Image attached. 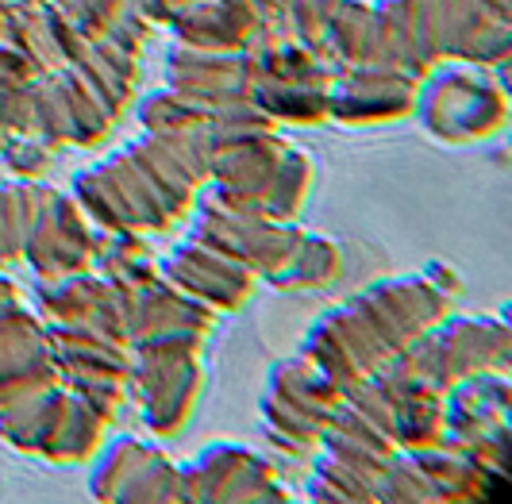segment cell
I'll return each mask as SVG.
<instances>
[{"label": "cell", "mask_w": 512, "mask_h": 504, "mask_svg": "<svg viewBox=\"0 0 512 504\" xmlns=\"http://www.w3.org/2000/svg\"><path fill=\"white\" fill-rule=\"evenodd\" d=\"M212 174V120L193 131H147L139 143L77 174L74 193L108 231H162L178 220Z\"/></svg>", "instance_id": "7a4b0ae2"}, {"label": "cell", "mask_w": 512, "mask_h": 504, "mask_svg": "<svg viewBox=\"0 0 512 504\" xmlns=\"http://www.w3.org/2000/svg\"><path fill=\"white\" fill-rule=\"evenodd\" d=\"M20 258L31 262L39 281L89 270V262L97 258V239H93V227L81 216V204L54 189H43Z\"/></svg>", "instance_id": "9c48e42d"}, {"label": "cell", "mask_w": 512, "mask_h": 504, "mask_svg": "<svg viewBox=\"0 0 512 504\" xmlns=\"http://www.w3.org/2000/svg\"><path fill=\"white\" fill-rule=\"evenodd\" d=\"M301 235L305 227H293V220H270L208 185L197 231L166 262L162 281L212 316H224L282 270Z\"/></svg>", "instance_id": "3957f363"}, {"label": "cell", "mask_w": 512, "mask_h": 504, "mask_svg": "<svg viewBox=\"0 0 512 504\" xmlns=\"http://www.w3.org/2000/svg\"><path fill=\"white\" fill-rule=\"evenodd\" d=\"M312 189V158L297 147H285L278 177H274V189H270V201L262 208V216L270 220H297V212L305 208V197Z\"/></svg>", "instance_id": "9a60e30c"}, {"label": "cell", "mask_w": 512, "mask_h": 504, "mask_svg": "<svg viewBox=\"0 0 512 504\" xmlns=\"http://www.w3.org/2000/svg\"><path fill=\"white\" fill-rule=\"evenodd\" d=\"M343 401V389L324 378L305 354L285 358L270 370L266 397H262V424L274 447L293 458L316 451L320 431L328 428L332 412Z\"/></svg>", "instance_id": "8992f818"}, {"label": "cell", "mask_w": 512, "mask_h": 504, "mask_svg": "<svg viewBox=\"0 0 512 504\" xmlns=\"http://www.w3.org/2000/svg\"><path fill=\"white\" fill-rule=\"evenodd\" d=\"M205 343L201 339H154L131 347L128 385L158 439L181 435L205 393Z\"/></svg>", "instance_id": "5b68a950"}, {"label": "cell", "mask_w": 512, "mask_h": 504, "mask_svg": "<svg viewBox=\"0 0 512 504\" xmlns=\"http://www.w3.org/2000/svg\"><path fill=\"white\" fill-rule=\"evenodd\" d=\"M147 39L151 20L128 4L124 16L101 39H93L81 58H74L66 70L35 81L27 139H35L47 151L101 143L124 116V108L135 101Z\"/></svg>", "instance_id": "277c9868"}, {"label": "cell", "mask_w": 512, "mask_h": 504, "mask_svg": "<svg viewBox=\"0 0 512 504\" xmlns=\"http://www.w3.org/2000/svg\"><path fill=\"white\" fill-rule=\"evenodd\" d=\"M339 270H343V254H339V247H335L332 239H324V235L305 231L301 243H297V251H293V258L270 278V285L282 289V293L320 289V285H332V281L339 278Z\"/></svg>", "instance_id": "5bb4252c"}, {"label": "cell", "mask_w": 512, "mask_h": 504, "mask_svg": "<svg viewBox=\"0 0 512 504\" xmlns=\"http://www.w3.org/2000/svg\"><path fill=\"white\" fill-rule=\"evenodd\" d=\"M455 293L459 278L443 262H432L424 274L378 281L347 304L324 312L308 331L301 354L347 393L351 385L382 370L389 358H397L412 339L436 328L451 312Z\"/></svg>", "instance_id": "6da1fadb"}, {"label": "cell", "mask_w": 512, "mask_h": 504, "mask_svg": "<svg viewBox=\"0 0 512 504\" xmlns=\"http://www.w3.org/2000/svg\"><path fill=\"white\" fill-rule=\"evenodd\" d=\"M443 443L470 454L497 481L505 478V454H509V378H505V370L470 374L443 393Z\"/></svg>", "instance_id": "52a82bcc"}, {"label": "cell", "mask_w": 512, "mask_h": 504, "mask_svg": "<svg viewBox=\"0 0 512 504\" xmlns=\"http://www.w3.org/2000/svg\"><path fill=\"white\" fill-rule=\"evenodd\" d=\"M285 497L278 474L266 458L216 443L197 462L181 466V501H266Z\"/></svg>", "instance_id": "8fae6325"}, {"label": "cell", "mask_w": 512, "mask_h": 504, "mask_svg": "<svg viewBox=\"0 0 512 504\" xmlns=\"http://www.w3.org/2000/svg\"><path fill=\"white\" fill-rule=\"evenodd\" d=\"M51 385H62V378H58V362H54L43 320L31 316L20 301L4 304L0 308V404L43 393Z\"/></svg>", "instance_id": "7c38bea8"}, {"label": "cell", "mask_w": 512, "mask_h": 504, "mask_svg": "<svg viewBox=\"0 0 512 504\" xmlns=\"http://www.w3.org/2000/svg\"><path fill=\"white\" fill-rule=\"evenodd\" d=\"M97 501H181V466L135 435L112 439L93 474Z\"/></svg>", "instance_id": "30bf717a"}, {"label": "cell", "mask_w": 512, "mask_h": 504, "mask_svg": "<svg viewBox=\"0 0 512 504\" xmlns=\"http://www.w3.org/2000/svg\"><path fill=\"white\" fill-rule=\"evenodd\" d=\"M489 8H493V12H497V16H505V20H512V4L509 0H486Z\"/></svg>", "instance_id": "e0dca14e"}, {"label": "cell", "mask_w": 512, "mask_h": 504, "mask_svg": "<svg viewBox=\"0 0 512 504\" xmlns=\"http://www.w3.org/2000/svg\"><path fill=\"white\" fill-rule=\"evenodd\" d=\"M420 77L389 66H347L343 77H332L328 116L343 124H382L416 108Z\"/></svg>", "instance_id": "4fadbf2b"}, {"label": "cell", "mask_w": 512, "mask_h": 504, "mask_svg": "<svg viewBox=\"0 0 512 504\" xmlns=\"http://www.w3.org/2000/svg\"><path fill=\"white\" fill-rule=\"evenodd\" d=\"M416 108L424 127L443 143H474L489 139L509 120V101L501 74L489 77L482 70H447L420 81Z\"/></svg>", "instance_id": "ba28073f"}, {"label": "cell", "mask_w": 512, "mask_h": 504, "mask_svg": "<svg viewBox=\"0 0 512 504\" xmlns=\"http://www.w3.org/2000/svg\"><path fill=\"white\" fill-rule=\"evenodd\" d=\"M335 8H339V0H285L289 39L320 54V47H324V31H328V24H332Z\"/></svg>", "instance_id": "2e32d148"}]
</instances>
